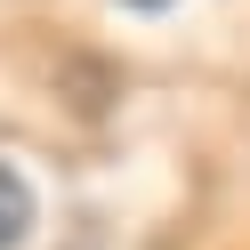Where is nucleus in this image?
I'll return each instance as SVG.
<instances>
[{"label":"nucleus","instance_id":"1","mask_svg":"<svg viewBox=\"0 0 250 250\" xmlns=\"http://www.w3.org/2000/svg\"><path fill=\"white\" fill-rule=\"evenodd\" d=\"M24 234H33V186L0 162V250H17Z\"/></svg>","mask_w":250,"mask_h":250}]
</instances>
